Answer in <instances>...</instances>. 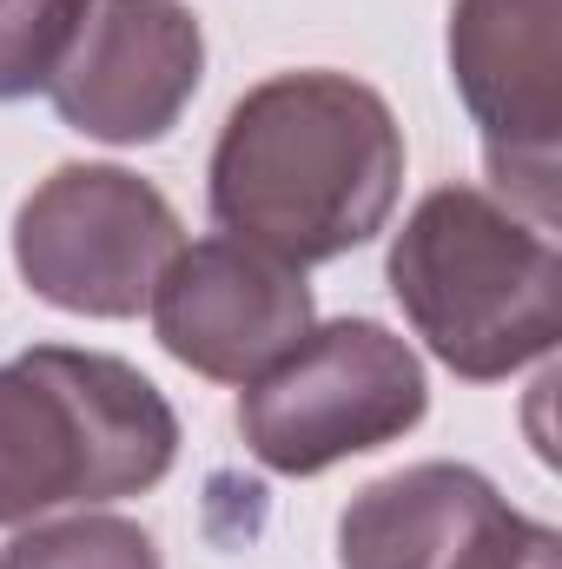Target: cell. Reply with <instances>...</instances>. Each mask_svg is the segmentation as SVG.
<instances>
[{"mask_svg": "<svg viewBox=\"0 0 562 569\" xmlns=\"http://www.w3.org/2000/svg\"><path fill=\"white\" fill-rule=\"evenodd\" d=\"M510 497L450 457L364 483L338 517V569H463Z\"/></svg>", "mask_w": 562, "mask_h": 569, "instance_id": "9", "label": "cell"}, {"mask_svg": "<svg viewBox=\"0 0 562 569\" xmlns=\"http://www.w3.org/2000/svg\"><path fill=\"white\" fill-rule=\"evenodd\" d=\"M450 80L483 133L503 206L556 232L562 212V0H450Z\"/></svg>", "mask_w": 562, "mask_h": 569, "instance_id": "6", "label": "cell"}, {"mask_svg": "<svg viewBox=\"0 0 562 569\" xmlns=\"http://www.w3.org/2000/svg\"><path fill=\"white\" fill-rule=\"evenodd\" d=\"M179 246V212L127 166H60L13 212V266L27 291L73 318H140Z\"/></svg>", "mask_w": 562, "mask_h": 569, "instance_id": "5", "label": "cell"}, {"mask_svg": "<svg viewBox=\"0 0 562 569\" xmlns=\"http://www.w3.org/2000/svg\"><path fill=\"white\" fill-rule=\"evenodd\" d=\"M87 0H0V107L47 93Z\"/></svg>", "mask_w": 562, "mask_h": 569, "instance_id": "11", "label": "cell"}, {"mask_svg": "<svg viewBox=\"0 0 562 569\" xmlns=\"http://www.w3.org/2000/svg\"><path fill=\"white\" fill-rule=\"evenodd\" d=\"M430 411L418 351L378 318L311 325L265 378L245 385V450L279 477H318L344 457L411 437Z\"/></svg>", "mask_w": 562, "mask_h": 569, "instance_id": "4", "label": "cell"}, {"mask_svg": "<svg viewBox=\"0 0 562 569\" xmlns=\"http://www.w3.org/2000/svg\"><path fill=\"white\" fill-rule=\"evenodd\" d=\"M152 331L165 358H179L192 378L212 385H252L318 325L311 284L298 266L245 239H199L179 246V259L152 284Z\"/></svg>", "mask_w": 562, "mask_h": 569, "instance_id": "8", "label": "cell"}, {"mask_svg": "<svg viewBox=\"0 0 562 569\" xmlns=\"http://www.w3.org/2000/svg\"><path fill=\"white\" fill-rule=\"evenodd\" d=\"M205 80V33L185 0H87L47 80L53 113L100 146L165 140Z\"/></svg>", "mask_w": 562, "mask_h": 569, "instance_id": "7", "label": "cell"}, {"mask_svg": "<svg viewBox=\"0 0 562 569\" xmlns=\"http://www.w3.org/2000/svg\"><path fill=\"white\" fill-rule=\"evenodd\" d=\"M463 569H562V537L550 523L523 517L516 503L490 523V537L463 557Z\"/></svg>", "mask_w": 562, "mask_h": 569, "instance_id": "12", "label": "cell"}, {"mask_svg": "<svg viewBox=\"0 0 562 569\" xmlns=\"http://www.w3.org/2000/svg\"><path fill=\"white\" fill-rule=\"evenodd\" d=\"M0 569H159V550L133 517L80 510L60 523H20L0 550Z\"/></svg>", "mask_w": 562, "mask_h": 569, "instance_id": "10", "label": "cell"}, {"mask_svg": "<svg viewBox=\"0 0 562 569\" xmlns=\"http://www.w3.org/2000/svg\"><path fill=\"white\" fill-rule=\"evenodd\" d=\"M172 463L179 418L140 365L73 345H33L0 365V530L67 503L140 497Z\"/></svg>", "mask_w": 562, "mask_h": 569, "instance_id": "3", "label": "cell"}, {"mask_svg": "<svg viewBox=\"0 0 562 569\" xmlns=\"http://www.w3.org/2000/svg\"><path fill=\"white\" fill-rule=\"evenodd\" d=\"M384 279L430 358L470 385L543 365L562 338V259L550 226L483 186L423 192L391 239Z\"/></svg>", "mask_w": 562, "mask_h": 569, "instance_id": "2", "label": "cell"}, {"mask_svg": "<svg viewBox=\"0 0 562 569\" xmlns=\"http://www.w3.org/2000/svg\"><path fill=\"white\" fill-rule=\"evenodd\" d=\"M404 192V127L351 73L298 67L259 80L219 127L205 199L225 239L284 266H331L371 246Z\"/></svg>", "mask_w": 562, "mask_h": 569, "instance_id": "1", "label": "cell"}]
</instances>
